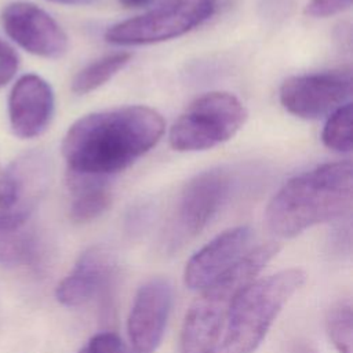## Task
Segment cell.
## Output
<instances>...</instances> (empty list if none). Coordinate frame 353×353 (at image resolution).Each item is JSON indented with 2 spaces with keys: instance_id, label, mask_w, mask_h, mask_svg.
Instances as JSON below:
<instances>
[{
  "instance_id": "obj_1",
  "label": "cell",
  "mask_w": 353,
  "mask_h": 353,
  "mask_svg": "<svg viewBox=\"0 0 353 353\" xmlns=\"http://www.w3.org/2000/svg\"><path fill=\"white\" fill-rule=\"evenodd\" d=\"M165 130L163 116L143 105L88 113L63 137L61 150L68 171L109 179L157 145Z\"/></svg>"
},
{
  "instance_id": "obj_2",
  "label": "cell",
  "mask_w": 353,
  "mask_h": 353,
  "mask_svg": "<svg viewBox=\"0 0 353 353\" xmlns=\"http://www.w3.org/2000/svg\"><path fill=\"white\" fill-rule=\"evenodd\" d=\"M353 201L350 160L324 163L288 179L265 210L268 229L290 239L303 230L345 216Z\"/></svg>"
},
{
  "instance_id": "obj_3",
  "label": "cell",
  "mask_w": 353,
  "mask_h": 353,
  "mask_svg": "<svg viewBox=\"0 0 353 353\" xmlns=\"http://www.w3.org/2000/svg\"><path fill=\"white\" fill-rule=\"evenodd\" d=\"M305 281L303 270L284 269L251 281L234 299L222 336L208 353H252L273 321Z\"/></svg>"
},
{
  "instance_id": "obj_4",
  "label": "cell",
  "mask_w": 353,
  "mask_h": 353,
  "mask_svg": "<svg viewBox=\"0 0 353 353\" xmlns=\"http://www.w3.org/2000/svg\"><path fill=\"white\" fill-rule=\"evenodd\" d=\"M279 248L276 243H266L247 251L230 269L201 288L183 320L181 353H208L221 335L236 296L256 279Z\"/></svg>"
},
{
  "instance_id": "obj_5",
  "label": "cell",
  "mask_w": 353,
  "mask_h": 353,
  "mask_svg": "<svg viewBox=\"0 0 353 353\" xmlns=\"http://www.w3.org/2000/svg\"><path fill=\"white\" fill-rule=\"evenodd\" d=\"M232 185V174L223 167L201 171L190 178L161 232V250L174 254L193 240L225 204Z\"/></svg>"
},
{
  "instance_id": "obj_6",
  "label": "cell",
  "mask_w": 353,
  "mask_h": 353,
  "mask_svg": "<svg viewBox=\"0 0 353 353\" xmlns=\"http://www.w3.org/2000/svg\"><path fill=\"white\" fill-rule=\"evenodd\" d=\"M245 120L247 110L237 97L223 91L207 92L174 121L168 141L178 152L208 150L233 138Z\"/></svg>"
},
{
  "instance_id": "obj_7",
  "label": "cell",
  "mask_w": 353,
  "mask_h": 353,
  "mask_svg": "<svg viewBox=\"0 0 353 353\" xmlns=\"http://www.w3.org/2000/svg\"><path fill=\"white\" fill-rule=\"evenodd\" d=\"M215 10L216 0H167L141 15L109 26L105 40L127 47L176 39L208 21Z\"/></svg>"
},
{
  "instance_id": "obj_8",
  "label": "cell",
  "mask_w": 353,
  "mask_h": 353,
  "mask_svg": "<svg viewBox=\"0 0 353 353\" xmlns=\"http://www.w3.org/2000/svg\"><path fill=\"white\" fill-rule=\"evenodd\" d=\"M52 176V161L43 150L19 154L0 171V228L30 221Z\"/></svg>"
},
{
  "instance_id": "obj_9",
  "label": "cell",
  "mask_w": 353,
  "mask_h": 353,
  "mask_svg": "<svg viewBox=\"0 0 353 353\" xmlns=\"http://www.w3.org/2000/svg\"><path fill=\"white\" fill-rule=\"evenodd\" d=\"M279 97L283 108L295 117L319 120L350 102L352 74L328 70L291 76L283 81Z\"/></svg>"
},
{
  "instance_id": "obj_10",
  "label": "cell",
  "mask_w": 353,
  "mask_h": 353,
  "mask_svg": "<svg viewBox=\"0 0 353 353\" xmlns=\"http://www.w3.org/2000/svg\"><path fill=\"white\" fill-rule=\"evenodd\" d=\"M1 25L14 43L33 55L57 59L68 51L69 41L62 26L33 3H10L1 12Z\"/></svg>"
},
{
  "instance_id": "obj_11",
  "label": "cell",
  "mask_w": 353,
  "mask_h": 353,
  "mask_svg": "<svg viewBox=\"0 0 353 353\" xmlns=\"http://www.w3.org/2000/svg\"><path fill=\"white\" fill-rule=\"evenodd\" d=\"M172 303V287L164 277L143 283L135 294L127 331L137 353H154L159 347Z\"/></svg>"
},
{
  "instance_id": "obj_12",
  "label": "cell",
  "mask_w": 353,
  "mask_h": 353,
  "mask_svg": "<svg viewBox=\"0 0 353 353\" xmlns=\"http://www.w3.org/2000/svg\"><path fill=\"white\" fill-rule=\"evenodd\" d=\"M55 97L43 77L29 73L21 76L8 97V120L14 135L32 139L41 135L54 117Z\"/></svg>"
},
{
  "instance_id": "obj_13",
  "label": "cell",
  "mask_w": 353,
  "mask_h": 353,
  "mask_svg": "<svg viewBox=\"0 0 353 353\" xmlns=\"http://www.w3.org/2000/svg\"><path fill=\"white\" fill-rule=\"evenodd\" d=\"M116 256L103 245L87 248L73 269L55 290V298L63 306H81L102 294L116 273Z\"/></svg>"
},
{
  "instance_id": "obj_14",
  "label": "cell",
  "mask_w": 353,
  "mask_h": 353,
  "mask_svg": "<svg viewBox=\"0 0 353 353\" xmlns=\"http://www.w3.org/2000/svg\"><path fill=\"white\" fill-rule=\"evenodd\" d=\"M252 232L248 226H236L219 233L186 262L185 284L201 290L230 269L248 251Z\"/></svg>"
},
{
  "instance_id": "obj_15",
  "label": "cell",
  "mask_w": 353,
  "mask_h": 353,
  "mask_svg": "<svg viewBox=\"0 0 353 353\" xmlns=\"http://www.w3.org/2000/svg\"><path fill=\"white\" fill-rule=\"evenodd\" d=\"M66 185L73 196L70 204V218L76 223H87L101 216L112 203L109 179L66 172Z\"/></svg>"
},
{
  "instance_id": "obj_16",
  "label": "cell",
  "mask_w": 353,
  "mask_h": 353,
  "mask_svg": "<svg viewBox=\"0 0 353 353\" xmlns=\"http://www.w3.org/2000/svg\"><path fill=\"white\" fill-rule=\"evenodd\" d=\"M40 234L30 221L8 228H0V265L7 268L36 266L41 258Z\"/></svg>"
},
{
  "instance_id": "obj_17",
  "label": "cell",
  "mask_w": 353,
  "mask_h": 353,
  "mask_svg": "<svg viewBox=\"0 0 353 353\" xmlns=\"http://www.w3.org/2000/svg\"><path fill=\"white\" fill-rule=\"evenodd\" d=\"M131 58L130 52H114L92 61L74 74L70 84L72 91L77 95H85L98 90L121 72Z\"/></svg>"
},
{
  "instance_id": "obj_18",
  "label": "cell",
  "mask_w": 353,
  "mask_h": 353,
  "mask_svg": "<svg viewBox=\"0 0 353 353\" xmlns=\"http://www.w3.org/2000/svg\"><path fill=\"white\" fill-rule=\"evenodd\" d=\"M321 141L336 153L352 152V103L347 102L327 116Z\"/></svg>"
},
{
  "instance_id": "obj_19",
  "label": "cell",
  "mask_w": 353,
  "mask_h": 353,
  "mask_svg": "<svg viewBox=\"0 0 353 353\" xmlns=\"http://www.w3.org/2000/svg\"><path fill=\"white\" fill-rule=\"evenodd\" d=\"M353 314L350 301H339L332 305L325 316L327 334L339 353H352Z\"/></svg>"
},
{
  "instance_id": "obj_20",
  "label": "cell",
  "mask_w": 353,
  "mask_h": 353,
  "mask_svg": "<svg viewBox=\"0 0 353 353\" xmlns=\"http://www.w3.org/2000/svg\"><path fill=\"white\" fill-rule=\"evenodd\" d=\"M85 349L88 353H132L123 339L114 332L97 334Z\"/></svg>"
},
{
  "instance_id": "obj_21",
  "label": "cell",
  "mask_w": 353,
  "mask_h": 353,
  "mask_svg": "<svg viewBox=\"0 0 353 353\" xmlns=\"http://www.w3.org/2000/svg\"><path fill=\"white\" fill-rule=\"evenodd\" d=\"M352 0H309L305 14L312 18H328L349 10Z\"/></svg>"
},
{
  "instance_id": "obj_22",
  "label": "cell",
  "mask_w": 353,
  "mask_h": 353,
  "mask_svg": "<svg viewBox=\"0 0 353 353\" xmlns=\"http://www.w3.org/2000/svg\"><path fill=\"white\" fill-rule=\"evenodd\" d=\"M19 68V57L12 46L0 39V88L12 80Z\"/></svg>"
},
{
  "instance_id": "obj_23",
  "label": "cell",
  "mask_w": 353,
  "mask_h": 353,
  "mask_svg": "<svg viewBox=\"0 0 353 353\" xmlns=\"http://www.w3.org/2000/svg\"><path fill=\"white\" fill-rule=\"evenodd\" d=\"M120 4H123L127 8H142L146 6H150L159 0H119Z\"/></svg>"
},
{
  "instance_id": "obj_24",
  "label": "cell",
  "mask_w": 353,
  "mask_h": 353,
  "mask_svg": "<svg viewBox=\"0 0 353 353\" xmlns=\"http://www.w3.org/2000/svg\"><path fill=\"white\" fill-rule=\"evenodd\" d=\"M48 1L65 4V6H88V4H94L98 0H48Z\"/></svg>"
},
{
  "instance_id": "obj_25",
  "label": "cell",
  "mask_w": 353,
  "mask_h": 353,
  "mask_svg": "<svg viewBox=\"0 0 353 353\" xmlns=\"http://www.w3.org/2000/svg\"><path fill=\"white\" fill-rule=\"evenodd\" d=\"M294 353H317L316 349L312 346V345H307V343H296L295 347H294Z\"/></svg>"
},
{
  "instance_id": "obj_26",
  "label": "cell",
  "mask_w": 353,
  "mask_h": 353,
  "mask_svg": "<svg viewBox=\"0 0 353 353\" xmlns=\"http://www.w3.org/2000/svg\"><path fill=\"white\" fill-rule=\"evenodd\" d=\"M79 353H88V352H87V349H85V347H84V349H81V350H80V352H79Z\"/></svg>"
}]
</instances>
